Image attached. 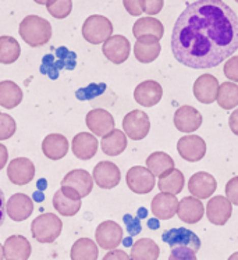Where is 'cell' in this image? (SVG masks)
Returning a JSON list of instances; mask_svg holds the SVG:
<instances>
[{
  "instance_id": "obj_5",
  "label": "cell",
  "mask_w": 238,
  "mask_h": 260,
  "mask_svg": "<svg viewBox=\"0 0 238 260\" xmlns=\"http://www.w3.org/2000/svg\"><path fill=\"white\" fill-rule=\"evenodd\" d=\"M113 34V24L109 18L99 14L90 16L82 25V37L92 45L105 43Z\"/></svg>"
},
{
  "instance_id": "obj_19",
  "label": "cell",
  "mask_w": 238,
  "mask_h": 260,
  "mask_svg": "<svg viewBox=\"0 0 238 260\" xmlns=\"http://www.w3.org/2000/svg\"><path fill=\"white\" fill-rule=\"evenodd\" d=\"M219 85L220 84L215 75L202 74L199 78H196L194 88H192L196 101L205 105H211L213 102H216Z\"/></svg>"
},
{
  "instance_id": "obj_33",
  "label": "cell",
  "mask_w": 238,
  "mask_h": 260,
  "mask_svg": "<svg viewBox=\"0 0 238 260\" xmlns=\"http://www.w3.org/2000/svg\"><path fill=\"white\" fill-rule=\"evenodd\" d=\"M71 260H98L99 249L91 238H79L71 246Z\"/></svg>"
},
{
  "instance_id": "obj_30",
  "label": "cell",
  "mask_w": 238,
  "mask_h": 260,
  "mask_svg": "<svg viewBox=\"0 0 238 260\" xmlns=\"http://www.w3.org/2000/svg\"><path fill=\"white\" fill-rule=\"evenodd\" d=\"M22 89L13 81L0 82V106L5 109H14L22 102Z\"/></svg>"
},
{
  "instance_id": "obj_47",
  "label": "cell",
  "mask_w": 238,
  "mask_h": 260,
  "mask_svg": "<svg viewBox=\"0 0 238 260\" xmlns=\"http://www.w3.org/2000/svg\"><path fill=\"white\" fill-rule=\"evenodd\" d=\"M6 218V199H5V193L3 191L0 189V227L3 225Z\"/></svg>"
},
{
  "instance_id": "obj_38",
  "label": "cell",
  "mask_w": 238,
  "mask_h": 260,
  "mask_svg": "<svg viewBox=\"0 0 238 260\" xmlns=\"http://www.w3.org/2000/svg\"><path fill=\"white\" fill-rule=\"evenodd\" d=\"M16 120L6 113H0V141L10 139L16 134Z\"/></svg>"
},
{
  "instance_id": "obj_11",
  "label": "cell",
  "mask_w": 238,
  "mask_h": 260,
  "mask_svg": "<svg viewBox=\"0 0 238 260\" xmlns=\"http://www.w3.org/2000/svg\"><path fill=\"white\" fill-rule=\"evenodd\" d=\"M177 150L184 160L195 163L205 157L206 154V142L198 135H187L178 139Z\"/></svg>"
},
{
  "instance_id": "obj_52",
  "label": "cell",
  "mask_w": 238,
  "mask_h": 260,
  "mask_svg": "<svg viewBox=\"0 0 238 260\" xmlns=\"http://www.w3.org/2000/svg\"><path fill=\"white\" fill-rule=\"evenodd\" d=\"M235 2H237V3H238V0H235Z\"/></svg>"
},
{
  "instance_id": "obj_21",
  "label": "cell",
  "mask_w": 238,
  "mask_h": 260,
  "mask_svg": "<svg viewBox=\"0 0 238 260\" xmlns=\"http://www.w3.org/2000/svg\"><path fill=\"white\" fill-rule=\"evenodd\" d=\"M203 214H205V206L202 205L201 199H196L195 197H185L178 202L177 216L184 223H198L202 220Z\"/></svg>"
},
{
  "instance_id": "obj_42",
  "label": "cell",
  "mask_w": 238,
  "mask_h": 260,
  "mask_svg": "<svg viewBox=\"0 0 238 260\" xmlns=\"http://www.w3.org/2000/svg\"><path fill=\"white\" fill-rule=\"evenodd\" d=\"M123 5L130 16L139 17L143 13V0H123Z\"/></svg>"
},
{
  "instance_id": "obj_46",
  "label": "cell",
  "mask_w": 238,
  "mask_h": 260,
  "mask_svg": "<svg viewBox=\"0 0 238 260\" xmlns=\"http://www.w3.org/2000/svg\"><path fill=\"white\" fill-rule=\"evenodd\" d=\"M7 160H9V152L5 145L0 144V170L5 169V166L7 165Z\"/></svg>"
},
{
  "instance_id": "obj_24",
  "label": "cell",
  "mask_w": 238,
  "mask_h": 260,
  "mask_svg": "<svg viewBox=\"0 0 238 260\" xmlns=\"http://www.w3.org/2000/svg\"><path fill=\"white\" fill-rule=\"evenodd\" d=\"M5 259L7 260H28L32 248L29 241L22 235H11L3 245Z\"/></svg>"
},
{
  "instance_id": "obj_43",
  "label": "cell",
  "mask_w": 238,
  "mask_h": 260,
  "mask_svg": "<svg viewBox=\"0 0 238 260\" xmlns=\"http://www.w3.org/2000/svg\"><path fill=\"white\" fill-rule=\"evenodd\" d=\"M164 0H143V13L148 16H156L163 9Z\"/></svg>"
},
{
  "instance_id": "obj_37",
  "label": "cell",
  "mask_w": 238,
  "mask_h": 260,
  "mask_svg": "<svg viewBox=\"0 0 238 260\" xmlns=\"http://www.w3.org/2000/svg\"><path fill=\"white\" fill-rule=\"evenodd\" d=\"M46 9L50 16L57 20H63V18H67L73 10V2L71 0H49Z\"/></svg>"
},
{
  "instance_id": "obj_2",
  "label": "cell",
  "mask_w": 238,
  "mask_h": 260,
  "mask_svg": "<svg viewBox=\"0 0 238 260\" xmlns=\"http://www.w3.org/2000/svg\"><path fill=\"white\" fill-rule=\"evenodd\" d=\"M22 41L31 48H41L52 38V25L48 20L39 16H26L18 28Z\"/></svg>"
},
{
  "instance_id": "obj_39",
  "label": "cell",
  "mask_w": 238,
  "mask_h": 260,
  "mask_svg": "<svg viewBox=\"0 0 238 260\" xmlns=\"http://www.w3.org/2000/svg\"><path fill=\"white\" fill-rule=\"evenodd\" d=\"M169 260H198L196 252L188 246H174L171 248Z\"/></svg>"
},
{
  "instance_id": "obj_48",
  "label": "cell",
  "mask_w": 238,
  "mask_h": 260,
  "mask_svg": "<svg viewBox=\"0 0 238 260\" xmlns=\"http://www.w3.org/2000/svg\"><path fill=\"white\" fill-rule=\"evenodd\" d=\"M0 260H5V250H3V245L0 244Z\"/></svg>"
},
{
  "instance_id": "obj_13",
  "label": "cell",
  "mask_w": 238,
  "mask_h": 260,
  "mask_svg": "<svg viewBox=\"0 0 238 260\" xmlns=\"http://www.w3.org/2000/svg\"><path fill=\"white\" fill-rule=\"evenodd\" d=\"M86 127L96 137H105L114 129V118L105 109H94L85 117Z\"/></svg>"
},
{
  "instance_id": "obj_16",
  "label": "cell",
  "mask_w": 238,
  "mask_h": 260,
  "mask_svg": "<svg viewBox=\"0 0 238 260\" xmlns=\"http://www.w3.org/2000/svg\"><path fill=\"white\" fill-rule=\"evenodd\" d=\"M162 96H163L162 85L152 80L143 81L139 85H137L134 90V99L142 107L156 106L159 102L162 101Z\"/></svg>"
},
{
  "instance_id": "obj_7",
  "label": "cell",
  "mask_w": 238,
  "mask_h": 260,
  "mask_svg": "<svg viewBox=\"0 0 238 260\" xmlns=\"http://www.w3.org/2000/svg\"><path fill=\"white\" fill-rule=\"evenodd\" d=\"M126 182H127V186L134 193L146 195L149 192H152V189L155 188V184H156V180H155V175L146 167L134 166L127 171Z\"/></svg>"
},
{
  "instance_id": "obj_51",
  "label": "cell",
  "mask_w": 238,
  "mask_h": 260,
  "mask_svg": "<svg viewBox=\"0 0 238 260\" xmlns=\"http://www.w3.org/2000/svg\"><path fill=\"white\" fill-rule=\"evenodd\" d=\"M213 2H223V0H213Z\"/></svg>"
},
{
  "instance_id": "obj_9",
  "label": "cell",
  "mask_w": 238,
  "mask_h": 260,
  "mask_svg": "<svg viewBox=\"0 0 238 260\" xmlns=\"http://www.w3.org/2000/svg\"><path fill=\"white\" fill-rule=\"evenodd\" d=\"M102 52L105 57L114 64H123L131 53V43L123 35H111L105 43Z\"/></svg>"
},
{
  "instance_id": "obj_18",
  "label": "cell",
  "mask_w": 238,
  "mask_h": 260,
  "mask_svg": "<svg viewBox=\"0 0 238 260\" xmlns=\"http://www.w3.org/2000/svg\"><path fill=\"white\" fill-rule=\"evenodd\" d=\"M174 125L180 133H195L202 125V114L192 106L178 107L174 113Z\"/></svg>"
},
{
  "instance_id": "obj_27",
  "label": "cell",
  "mask_w": 238,
  "mask_h": 260,
  "mask_svg": "<svg viewBox=\"0 0 238 260\" xmlns=\"http://www.w3.org/2000/svg\"><path fill=\"white\" fill-rule=\"evenodd\" d=\"M132 34L137 39L142 37H155L160 41L164 35V27L158 18L142 17L135 21L134 27H132Z\"/></svg>"
},
{
  "instance_id": "obj_45",
  "label": "cell",
  "mask_w": 238,
  "mask_h": 260,
  "mask_svg": "<svg viewBox=\"0 0 238 260\" xmlns=\"http://www.w3.org/2000/svg\"><path fill=\"white\" fill-rule=\"evenodd\" d=\"M228 125H230V129L233 131V134L238 135V109H235L231 116L228 118Z\"/></svg>"
},
{
  "instance_id": "obj_34",
  "label": "cell",
  "mask_w": 238,
  "mask_h": 260,
  "mask_svg": "<svg viewBox=\"0 0 238 260\" xmlns=\"http://www.w3.org/2000/svg\"><path fill=\"white\" fill-rule=\"evenodd\" d=\"M217 105L224 110H231L238 106V85L234 82H223L219 85L216 96Z\"/></svg>"
},
{
  "instance_id": "obj_22",
  "label": "cell",
  "mask_w": 238,
  "mask_h": 260,
  "mask_svg": "<svg viewBox=\"0 0 238 260\" xmlns=\"http://www.w3.org/2000/svg\"><path fill=\"white\" fill-rule=\"evenodd\" d=\"M177 209H178L177 197L170 195V193H164V192L158 193L152 199V205H151L152 214L158 220H169L174 214H177Z\"/></svg>"
},
{
  "instance_id": "obj_14",
  "label": "cell",
  "mask_w": 238,
  "mask_h": 260,
  "mask_svg": "<svg viewBox=\"0 0 238 260\" xmlns=\"http://www.w3.org/2000/svg\"><path fill=\"white\" fill-rule=\"evenodd\" d=\"M6 213L13 221H24L34 213V201L25 193H14L6 203Z\"/></svg>"
},
{
  "instance_id": "obj_36",
  "label": "cell",
  "mask_w": 238,
  "mask_h": 260,
  "mask_svg": "<svg viewBox=\"0 0 238 260\" xmlns=\"http://www.w3.org/2000/svg\"><path fill=\"white\" fill-rule=\"evenodd\" d=\"M81 201H71L67 197H64L63 192L56 191L53 195V207L56 209L58 214H62L64 217H73L81 209Z\"/></svg>"
},
{
  "instance_id": "obj_12",
  "label": "cell",
  "mask_w": 238,
  "mask_h": 260,
  "mask_svg": "<svg viewBox=\"0 0 238 260\" xmlns=\"http://www.w3.org/2000/svg\"><path fill=\"white\" fill-rule=\"evenodd\" d=\"M92 178L102 189H113L122 181L120 169L111 161H101L95 166Z\"/></svg>"
},
{
  "instance_id": "obj_50",
  "label": "cell",
  "mask_w": 238,
  "mask_h": 260,
  "mask_svg": "<svg viewBox=\"0 0 238 260\" xmlns=\"http://www.w3.org/2000/svg\"><path fill=\"white\" fill-rule=\"evenodd\" d=\"M227 260H238V252H235V253H233V255L230 256Z\"/></svg>"
},
{
  "instance_id": "obj_20",
  "label": "cell",
  "mask_w": 238,
  "mask_h": 260,
  "mask_svg": "<svg viewBox=\"0 0 238 260\" xmlns=\"http://www.w3.org/2000/svg\"><path fill=\"white\" fill-rule=\"evenodd\" d=\"M162 50L160 42L155 37H142L138 38L134 45V56L139 63L149 64L155 61L159 57Z\"/></svg>"
},
{
  "instance_id": "obj_23",
  "label": "cell",
  "mask_w": 238,
  "mask_h": 260,
  "mask_svg": "<svg viewBox=\"0 0 238 260\" xmlns=\"http://www.w3.org/2000/svg\"><path fill=\"white\" fill-rule=\"evenodd\" d=\"M99 142L95 138V135L90 133H79L73 138L71 149L73 153L77 159L79 160H90L98 152Z\"/></svg>"
},
{
  "instance_id": "obj_44",
  "label": "cell",
  "mask_w": 238,
  "mask_h": 260,
  "mask_svg": "<svg viewBox=\"0 0 238 260\" xmlns=\"http://www.w3.org/2000/svg\"><path fill=\"white\" fill-rule=\"evenodd\" d=\"M102 260H131L130 259V256L122 249H113L109 250L105 256H103V259Z\"/></svg>"
},
{
  "instance_id": "obj_32",
  "label": "cell",
  "mask_w": 238,
  "mask_h": 260,
  "mask_svg": "<svg viewBox=\"0 0 238 260\" xmlns=\"http://www.w3.org/2000/svg\"><path fill=\"white\" fill-rule=\"evenodd\" d=\"M146 169L155 177H162L174 169V160L164 152H154L146 159Z\"/></svg>"
},
{
  "instance_id": "obj_25",
  "label": "cell",
  "mask_w": 238,
  "mask_h": 260,
  "mask_svg": "<svg viewBox=\"0 0 238 260\" xmlns=\"http://www.w3.org/2000/svg\"><path fill=\"white\" fill-rule=\"evenodd\" d=\"M163 241L170 245V248L174 246H188L195 252L201 248V241L195 233H192L187 229H174L169 230L163 234Z\"/></svg>"
},
{
  "instance_id": "obj_6",
  "label": "cell",
  "mask_w": 238,
  "mask_h": 260,
  "mask_svg": "<svg viewBox=\"0 0 238 260\" xmlns=\"http://www.w3.org/2000/svg\"><path fill=\"white\" fill-rule=\"evenodd\" d=\"M151 120L142 110H132L123 118V133L132 141H141L149 134Z\"/></svg>"
},
{
  "instance_id": "obj_4",
  "label": "cell",
  "mask_w": 238,
  "mask_h": 260,
  "mask_svg": "<svg viewBox=\"0 0 238 260\" xmlns=\"http://www.w3.org/2000/svg\"><path fill=\"white\" fill-rule=\"evenodd\" d=\"M63 221L54 213H43L34 218L31 223V234L34 239L41 244H52L60 237Z\"/></svg>"
},
{
  "instance_id": "obj_15",
  "label": "cell",
  "mask_w": 238,
  "mask_h": 260,
  "mask_svg": "<svg viewBox=\"0 0 238 260\" xmlns=\"http://www.w3.org/2000/svg\"><path fill=\"white\" fill-rule=\"evenodd\" d=\"M217 188L215 177L206 171H198L188 181V189L191 195L196 199H207L211 198Z\"/></svg>"
},
{
  "instance_id": "obj_41",
  "label": "cell",
  "mask_w": 238,
  "mask_h": 260,
  "mask_svg": "<svg viewBox=\"0 0 238 260\" xmlns=\"http://www.w3.org/2000/svg\"><path fill=\"white\" fill-rule=\"evenodd\" d=\"M226 198L231 205L238 206V177H233L226 184Z\"/></svg>"
},
{
  "instance_id": "obj_3",
  "label": "cell",
  "mask_w": 238,
  "mask_h": 260,
  "mask_svg": "<svg viewBox=\"0 0 238 260\" xmlns=\"http://www.w3.org/2000/svg\"><path fill=\"white\" fill-rule=\"evenodd\" d=\"M94 189V178L86 170L77 169L71 170L64 175L62 180V188L64 197L71 201H81L82 198L88 197Z\"/></svg>"
},
{
  "instance_id": "obj_17",
  "label": "cell",
  "mask_w": 238,
  "mask_h": 260,
  "mask_svg": "<svg viewBox=\"0 0 238 260\" xmlns=\"http://www.w3.org/2000/svg\"><path fill=\"white\" fill-rule=\"evenodd\" d=\"M231 213H233V205L226 197L217 195L211 198V201L206 205V217L215 225H224L228 221V218L231 217Z\"/></svg>"
},
{
  "instance_id": "obj_26",
  "label": "cell",
  "mask_w": 238,
  "mask_h": 260,
  "mask_svg": "<svg viewBox=\"0 0 238 260\" xmlns=\"http://www.w3.org/2000/svg\"><path fill=\"white\" fill-rule=\"evenodd\" d=\"M43 154L50 160H62L69 153V141L62 134H49L42 141Z\"/></svg>"
},
{
  "instance_id": "obj_29",
  "label": "cell",
  "mask_w": 238,
  "mask_h": 260,
  "mask_svg": "<svg viewBox=\"0 0 238 260\" xmlns=\"http://www.w3.org/2000/svg\"><path fill=\"white\" fill-rule=\"evenodd\" d=\"M160 255L159 245L151 238L138 239L135 244L131 246V260H158Z\"/></svg>"
},
{
  "instance_id": "obj_35",
  "label": "cell",
  "mask_w": 238,
  "mask_h": 260,
  "mask_svg": "<svg viewBox=\"0 0 238 260\" xmlns=\"http://www.w3.org/2000/svg\"><path fill=\"white\" fill-rule=\"evenodd\" d=\"M21 54L20 43L13 37H0V64L16 63Z\"/></svg>"
},
{
  "instance_id": "obj_40",
  "label": "cell",
  "mask_w": 238,
  "mask_h": 260,
  "mask_svg": "<svg viewBox=\"0 0 238 260\" xmlns=\"http://www.w3.org/2000/svg\"><path fill=\"white\" fill-rule=\"evenodd\" d=\"M223 73L230 81L238 82V56H231L226 60Z\"/></svg>"
},
{
  "instance_id": "obj_1",
  "label": "cell",
  "mask_w": 238,
  "mask_h": 260,
  "mask_svg": "<svg viewBox=\"0 0 238 260\" xmlns=\"http://www.w3.org/2000/svg\"><path fill=\"white\" fill-rule=\"evenodd\" d=\"M238 50V16L223 2L196 0L187 6L171 32V52L195 70L217 67Z\"/></svg>"
},
{
  "instance_id": "obj_28",
  "label": "cell",
  "mask_w": 238,
  "mask_h": 260,
  "mask_svg": "<svg viewBox=\"0 0 238 260\" xmlns=\"http://www.w3.org/2000/svg\"><path fill=\"white\" fill-rule=\"evenodd\" d=\"M127 135L122 129H113L111 133L105 135L101 141V148L103 153L107 156H118L127 148Z\"/></svg>"
},
{
  "instance_id": "obj_49",
  "label": "cell",
  "mask_w": 238,
  "mask_h": 260,
  "mask_svg": "<svg viewBox=\"0 0 238 260\" xmlns=\"http://www.w3.org/2000/svg\"><path fill=\"white\" fill-rule=\"evenodd\" d=\"M35 3H38V5H42V6H46L48 5L49 0H34Z\"/></svg>"
},
{
  "instance_id": "obj_10",
  "label": "cell",
  "mask_w": 238,
  "mask_h": 260,
  "mask_svg": "<svg viewBox=\"0 0 238 260\" xmlns=\"http://www.w3.org/2000/svg\"><path fill=\"white\" fill-rule=\"evenodd\" d=\"M7 177L11 181V184H14V185H26L35 177V166L26 157L13 159L7 166Z\"/></svg>"
},
{
  "instance_id": "obj_31",
  "label": "cell",
  "mask_w": 238,
  "mask_h": 260,
  "mask_svg": "<svg viewBox=\"0 0 238 260\" xmlns=\"http://www.w3.org/2000/svg\"><path fill=\"white\" fill-rule=\"evenodd\" d=\"M185 185L184 174L177 169L170 170L162 177H159L158 186L160 192L170 193V195H178Z\"/></svg>"
},
{
  "instance_id": "obj_8",
  "label": "cell",
  "mask_w": 238,
  "mask_h": 260,
  "mask_svg": "<svg viewBox=\"0 0 238 260\" xmlns=\"http://www.w3.org/2000/svg\"><path fill=\"white\" fill-rule=\"evenodd\" d=\"M123 237H124V233H123L122 225L111 220L99 224L95 231L96 244L105 250L116 249L123 242Z\"/></svg>"
}]
</instances>
